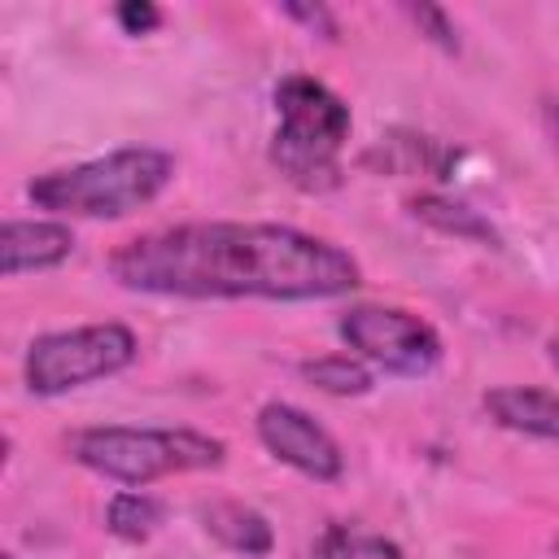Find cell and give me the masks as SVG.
Instances as JSON below:
<instances>
[{
	"label": "cell",
	"instance_id": "7",
	"mask_svg": "<svg viewBox=\"0 0 559 559\" xmlns=\"http://www.w3.org/2000/svg\"><path fill=\"white\" fill-rule=\"evenodd\" d=\"M258 441L266 445V454H275L280 463H288L293 472L310 476V480H341L345 472V454L336 445V437L306 415L293 402H266L253 419Z\"/></svg>",
	"mask_w": 559,
	"mask_h": 559
},
{
	"label": "cell",
	"instance_id": "18",
	"mask_svg": "<svg viewBox=\"0 0 559 559\" xmlns=\"http://www.w3.org/2000/svg\"><path fill=\"white\" fill-rule=\"evenodd\" d=\"M280 13H284V17H293V22H301L306 31L323 35V39H336V35H341V26H336V17H332V9H328V4H284Z\"/></svg>",
	"mask_w": 559,
	"mask_h": 559
},
{
	"label": "cell",
	"instance_id": "14",
	"mask_svg": "<svg viewBox=\"0 0 559 559\" xmlns=\"http://www.w3.org/2000/svg\"><path fill=\"white\" fill-rule=\"evenodd\" d=\"M301 376L314 384V389H323V393H332V397H362V393H371V367L362 362V358H354V354H323V358H310V362H301Z\"/></svg>",
	"mask_w": 559,
	"mask_h": 559
},
{
	"label": "cell",
	"instance_id": "13",
	"mask_svg": "<svg viewBox=\"0 0 559 559\" xmlns=\"http://www.w3.org/2000/svg\"><path fill=\"white\" fill-rule=\"evenodd\" d=\"M166 520V507L153 498V493H140V489H127V493H114L109 498V511H105V528L118 537V542H148Z\"/></svg>",
	"mask_w": 559,
	"mask_h": 559
},
{
	"label": "cell",
	"instance_id": "8",
	"mask_svg": "<svg viewBox=\"0 0 559 559\" xmlns=\"http://www.w3.org/2000/svg\"><path fill=\"white\" fill-rule=\"evenodd\" d=\"M74 253V231L61 218H9L0 231V271L9 280L26 271H52Z\"/></svg>",
	"mask_w": 559,
	"mask_h": 559
},
{
	"label": "cell",
	"instance_id": "9",
	"mask_svg": "<svg viewBox=\"0 0 559 559\" xmlns=\"http://www.w3.org/2000/svg\"><path fill=\"white\" fill-rule=\"evenodd\" d=\"M480 402L498 428L559 445V393L533 389V384H498Z\"/></svg>",
	"mask_w": 559,
	"mask_h": 559
},
{
	"label": "cell",
	"instance_id": "19",
	"mask_svg": "<svg viewBox=\"0 0 559 559\" xmlns=\"http://www.w3.org/2000/svg\"><path fill=\"white\" fill-rule=\"evenodd\" d=\"M542 127H546V140H550V148L559 157V100H546L542 105Z\"/></svg>",
	"mask_w": 559,
	"mask_h": 559
},
{
	"label": "cell",
	"instance_id": "10",
	"mask_svg": "<svg viewBox=\"0 0 559 559\" xmlns=\"http://www.w3.org/2000/svg\"><path fill=\"white\" fill-rule=\"evenodd\" d=\"M362 166H371L376 175H437L441 179V170L450 166V148L419 131H389L362 153Z\"/></svg>",
	"mask_w": 559,
	"mask_h": 559
},
{
	"label": "cell",
	"instance_id": "4",
	"mask_svg": "<svg viewBox=\"0 0 559 559\" xmlns=\"http://www.w3.org/2000/svg\"><path fill=\"white\" fill-rule=\"evenodd\" d=\"M70 459L105 480L144 489L162 476L183 472H210L223 467L227 445L197 428H127V424H100L79 428L70 437Z\"/></svg>",
	"mask_w": 559,
	"mask_h": 559
},
{
	"label": "cell",
	"instance_id": "20",
	"mask_svg": "<svg viewBox=\"0 0 559 559\" xmlns=\"http://www.w3.org/2000/svg\"><path fill=\"white\" fill-rule=\"evenodd\" d=\"M550 362H555V371H559V336L550 341Z\"/></svg>",
	"mask_w": 559,
	"mask_h": 559
},
{
	"label": "cell",
	"instance_id": "1",
	"mask_svg": "<svg viewBox=\"0 0 559 559\" xmlns=\"http://www.w3.org/2000/svg\"><path fill=\"white\" fill-rule=\"evenodd\" d=\"M109 275L148 297L183 301H323L358 288L349 249L288 223H175L109 253Z\"/></svg>",
	"mask_w": 559,
	"mask_h": 559
},
{
	"label": "cell",
	"instance_id": "21",
	"mask_svg": "<svg viewBox=\"0 0 559 559\" xmlns=\"http://www.w3.org/2000/svg\"><path fill=\"white\" fill-rule=\"evenodd\" d=\"M0 559H13V555H0Z\"/></svg>",
	"mask_w": 559,
	"mask_h": 559
},
{
	"label": "cell",
	"instance_id": "6",
	"mask_svg": "<svg viewBox=\"0 0 559 559\" xmlns=\"http://www.w3.org/2000/svg\"><path fill=\"white\" fill-rule=\"evenodd\" d=\"M345 349L389 376H428L441 362V336L428 319L402 306H349L336 323Z\"/></svg>",
	"mask_w": 559,
	"mask_h": 559
},
{
	"label": "cell",
	"instance_id": "12",
	"mask_svg": "<svg viewBox=\"0 0 559 559\" xmlns=\"http://www.w3.org/2000/svg\"><path fill=\"white\" fill-rule=\"evenodd\" d=\"M406 205H411V214H415L419 223H428V227H432V231H441V236H454V240H472V245L502 249L498 227H493L480 210H472L467 201H459V197H445V192H415Z\"/></svg>",
	"mask_w": 559,
	"mask_h": 559
},
{
	"label": "cell",
	"instance_id": "17",
	"mask_svg": "<svg viewBox=\"0 0 559 559\" xmlns=\"http://www.w3.org/2000/svg\"><path fill=\"white\" fill-rule=\"evenodd\" d=\"M114 22H118L127 35H148V31L162 26V9L148 4V0H127V4L114 9Z\"/></svg>",
	"mask_w": 559,
	"mask_h": 559
},
{
	"label": "cell",
	"instance_id": "5",
	"mask_svg": "<svg viewBox=\"0 0 559 559\" xmlns=\"http://www.w3.org/2000/svg\"><path fill=\"white\" fill-rule=\"evenodd\" d=\"M140 354V341L127 323H83V328H61L44 332L26 345L22 358V380L35 397H61L70 389L109 380L127 371Z\"/></svg>",
	"mask_w": 559,
	"mask_h": 559
},
{
	"label": "cell",
	"instance_id": "15",
	"mask_svg": "<svg viewBox=\"0 0 559 559\" xmlns=\"http://www.w3.org/2000/svg\"><path fill=\"white\" fill-rule=\"evenodd\" d=\"M314 559H406L397 542L380 537V533H362V528H345L332 524L319 542H314Z\"/></svg>",
	"mask_w": 559,
	"mask_h": 559
},
{
	"label": "cell",
	"instance_id": "2",
	"mask_svg": "<svg viewBox=\"0 0 559 559\" xmlns=\"http://www.w3.org/2000/svg\"><path fill=\"white\" fill-rule=\"evenodd\" d=\"M354 131L349 105L314 74H288L275 83V135L271 166L297 192H336L345 179L341 148Z\"/></svg>",
	"mask_w": 559,
	"mask_h": 559
},
{
	"label": "cell",
	"instance_id": "11",
	"mask_svg": "<svg viewBox=\"0 0 559 559\" xmlns=\"http://www.w3.org/2000/svg\"><path fill=\"white\" fill-rule=\"evenodd\" d=\"M201 524L218 546L249 555V559H262L275 546L271 520L249 502H210V507H201Z\"/></svg>",
	"mask_w": 559,
	"mask_h": 559
},
{
	"label": "cell",
	"instance_id": "16",
	"mask_svg": "<svg viewBox=\"0 0 559 559\" xmlns=\"http://www.w3.org/2000/svg\"><path fill=\"white\" fill-rule=\"evenodd\" d=\"M406 17H411V22L419 26V35H428L437 48L459 52V31H454V22H450L445 9H437V4H406Z\"/></svg>",
	"mask_w": 559,
	"mask_h": 559
},
{
	"label": "cell",
	"instance_id": "3",
	"mask_svg": "<svg viewBox=\"0 0 559 559\" xmlns=\"http://www.w3.org/2000/svg\"><path fill=\"white\" fill-rule=\"evenodd\" d=\"M175 179V157L162 148H114L105 157L35 175L26 197L57 218H127L157 201Z\"/></svg>",
	"mask_w": 559,
	"mask_h": 559
}]
</instances>
